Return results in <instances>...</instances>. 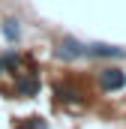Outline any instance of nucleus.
<instances>
[{"mask_svg":"<svg viewBox=\"0 0 126 129\" xmlns=\"http://www.w3.org/2000/svg\"><path fill=\"white\" fill-rule=\"evenodd\" d=\"M99 84H102L105 90H120V87L126 84L123 69H102V75H99Z\"/></svg>","mask_w":126,"mask_h":129,"instance_id":"nucleus-1","label":"nucleus"},{"mask_svg":"<svg viewBox=\"0 0 126 129\" xmlns=\"http://www.w3.org/2000/svg\"><path fill=\"white\" fill-rule=\"evenodd\" d=\"M57 57L63 60H75V57H84V45H78L75 39H63L57 45Z\"/></svg>","mask_w":126,"mask_h":129,"instance_id":"nucleus-2","label":"nucleus"},{"mask_svg":"<svg viewBox=\"0 0 126 129\" xmlns=\"http://www.w3.org/2000/svg\"><path fill=\"white\" fill-rule=\"evenodd\" d=\"M123 51L114 48V45H102V42H93V45H84V57H120Z\"/></svg>","mask_w":126,"mask_h":129,"instance_id":"nucleus-3","label":"nucleus"},{"mask_svg":"<svg viewBox=\"0 0 126 129\" xmlns=\"http://www.w3.org/2000/svg\"><path fill=\"white\" fill-rule=\"evenodd\" d=\"M18 93H21V96L39 93V78H21V81H18Z\"/></svg>","mask_w":126,"mask_h":129,"instance_id":"nucleus-4","label":"nucleus"},{"mask_svg":"<svg viewBox=\"0 0 126 129\" xmlns=\"http://www.w3.org/2000/svg\"><path fill=\"white\" fill-rule=\"evenodd\" d=\"M18 33H21L18 21H3V36H6L9 42H15V39H18Z\"/></svg>","mask_w":126,"mask_h":129,"instance_id":"nucleus-5","label":"nucleus"},{"mask_svg":"<svg viewBox=\"0 0 126 129\" xmlns=\"http://www.w3.org/2000/svg\"><path fill=\"white\" fill-rule=\"evenodd\" d=\"M3 63L9 66V69H15V66H18V57H15V54H9V57H6V60H3Z\"/></svg>","mask_w":126,"mask_h":129,"instance_id":"nucleus-6","label":"nucleus"},{"mask_svg":"<svg viewBox=\"0 0 126 129\" xmlns=\"http://www.w3.org/2000/svg\"><path fill=\"white\" fill-rule=\"evenodd\" d=\"M0 69H3V63H0Z\"/></svg>","mask_w":126,"mask_h":129,"instance_id":"nucleus-7","label":"nucleus"}]
</instances>
